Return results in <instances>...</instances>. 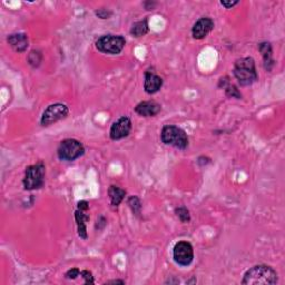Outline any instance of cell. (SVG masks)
Masks as SVG:
<instances>
[{
  "mask_svg": "<svg viewBox=\"0 0 285 285\" xmlns=\"http://www.w3.org/2000/svg\"><path fill=\"white\" fill-rule=\"evenodd\" d=\"M163 86V79L154 69H147L145 72V83H144V88L147 94L153 95L161 90Z\"/></svg>",
  "mask_w": 285,
  "mask_h": 285,
  "instance_id": "11",
  "label": "cell"
},
{
  "mask_svg": "<svg viewBox=\"0 0 285 285\" xmlns=\"http://www.w3.org/2000/svg\"><path fill=\"white\" fill-rule=\"evenodd\" d=\"M132 129V121L127 116H123L114 121L110 127L109 136L113 140H120L127 137Z\"/></svg>",
  "mask_w": 285,
  "mask_h": 285,
  "instance_id": "9",
  "label": "cell"
},
{
  "mask_svg": "<svg viewBox=\"0 0 285 285\" xmlns=\"http://www.w3.org/2000/svg\"><path fill=\"white\" fill-rule=\"evenodd\" d=\"M155 6H156V2H150V1L144 2V7H145L147 10H154Z\"/></svg>",
  "mask_w": 285,
  "mask_h": 285,
  "instance_id": "27",
  "label": "cell"
},
{
  "mask_svg": "<svg viewBox=\"0 0 285 285\" xmlns=\"http://www.w3.org/2000/svg\"><path fill=\"white\" fill-rule=\"evenodd\" d=\"M45 174L46 167L43 162H39L26 168L23 180L25 190L34 191L42 188L45 184Z\"/></svg>",
  "mask_w": 285,
  "mask_h": 285,
  "instance_id": "3",
  "label": "cell"
},
{
  "mask_svg": "<svg viewBox=\"0 0 285 285\" xmlns=\"http://www.w3.org/2000/svg\"><path fill=\"white\" fill-rule=\"evenodd\" d=\"M80 276L85 280V284H94V277H92V274L88 271H81Z\"/></svg>",
  "mask_w": 285,
  "mask_h": 285,
  "instance_id": "23",
  "label": "cell"
},
{
  "mask_svg": "<svg viewBox=\"0 0 285 285\" xmlns=\"http://www.w3.org/2000/svg\"><path fill=\"white\" fill-rule=\"evenodd\" d=\"M68 107L65 104L56 103L53 105L48 106L47 109L43 113L42 120H40V124L43 126H50L55 123H57L60 120H64L65 117H67L68 115Z\"/></svg>",
  "mask_w": 285,
  "mask_h": 285,
  "instance_id": "7",
  "label": "cell"
},
{
  "mask_svg": "<svg viewBox=\"0 0 285 285\" xmlns=\"http://www.w3.org/2000/svg\"><path fill=\"white\" fill-rule=\"evenodd\" d=\"M214 29V21L210 18H201L192 28V36L195 39H204Z\"/></svg>",
  "mask_w": 285,
  "mask_h": 285,
  "instance_id": "10",
  "label": "cell"
},
{
  "mask_svg": "<svg viewBox=\"0 0 285 285\" xmlns=\"http://www.w3.org/2000/svg\"><path fill=\"white\" fill-rule=\"evenodd\" d=\"M128 205L131 207L132 212L134 215L139 216L140 215V210H142V203H140L139 198L137 196H131L128 198Z\"/></svg>",
  "mask_w": 285,
  "mask_h": 285,
  "instance_id": "19",
  "label": "cell"
},
{
  "mask_svg": "<svg viewBox=\"0 0 285 285\" xmlns=\"http://www.w3.org/2000/svg\"><path fill=\"white\" fill-rule=\"evenodd\" d=\"M126 45V39L123 36L105 35L98 38L96 42V48L104 54L117 55L124 49Z\"/></svg>",
  "mask_w": 285,
  "mask_h": 285,
  "instance_id": "6",
  "label": "cell"
},
{
  "mask_svg": "<svg viewBox=\"0 0 285 285\" xmlns=\"http://www.w3.org/2000/svg\"><path fill=\"white\" fill-rule=\"evenodd\" d=\"M225 79H226V80H224V81L221 79V81H220V87H223L224 88L225 92H226V95L228 96V97L238 98V99L242 98V95H240V92L239 91L238 88H236L233 84L229 83V80H228L227 77Z\"/></svg>",
  "mask_w": 285,
  "mask_h": 285,
  "instance_id": "18",
  "label": "cell"
},
{
  "mask_svg": "<svg viewBox=\"0 0 285 285\" xmlns=\"http://www.w3.org/2000/svg\"><path fill=\"white\" fill-rule=\"evenodd\" d=\"M108 195H109L110 202H112V205L117 207L121 202L124 201V198L126 196V191L123 190V188L115 186V185H112L108 190Z\"/></svg>",
  "mask_w": 285,
  "mask_h": 285,
  "instance_id": "16",
  "label": "cell"
},
{
  "mask_svg": "<svg viewBox=\"0 0 285 285\" xmlns=\"http://www.w3.org/2000/svg\"><path fill=\"white\" fill-rule=\"evenodd\" d=\"M279 282L275 270L268 265H255L245 273L242 284L246 285H273Z\"/></svg>",
  "mask_w": 285,
  "mask_h": 285,
  "instance_id": "1",
  "label": "cell"
},
{
  "mask_svg": "<svg viewBox=\"0 0 285 285\" xmlns=\"http://www.w3.org/2000/svg\"><path fill=\"white\" fill-rule=\"evenodd\" d=\"M149 23H147L146 19H144L133 24L131 28V35L134 37H143L149 32Z\"/></svg>",
  "mask_w": 285,
  "mask_h": 285,
  "instance_id": "17",
  "label": "cell"
},
{
  "mask_svg": "<svg viewBox=\"0 0 285 285\" xmlns=\"http://www.w3.org/2000/svg\"><path fill=\"white\" fill-rule=\"evenodd\" d=\"M173 257L177 264L180 266H188L194 260V251L191 243L180 240L176 243L173 250Z\"/></svg>",
  "mask_w": 285,
  "mask_h": 285,
  "instance_id": "8",
  "label": "cell"
},
{
  "mask_svg": "<svg viewBox=\"0 0 285 285\" xmlns=\"http://www.w3.org/2000/svg\"><path fill=\"white\" fill-rule=\"evenodd\" d=\"M175 214L176 216L180 218V221L183 222V223H188V222L191 221L190 210H188L185 206L177 207V209L175 210Z\"/></svg>",
  "mask_w": 285,
  "mask_h": 285,
  "instance_id": "20",
  "label": "cell"
},
{
  "mask_svg": "<svg viewBox=\"0 0 285 285\" xmlns=\"http://www.w3.org/2000/svg\"><path fill=\"white\" fill-rule=\"evenodd\" d=\"M96 15H97L98 18H101V19H108V18L112 16V13L106 9H99L96 12Z\"/></svg>",
  "mask_w": 285,
  "mask_h": 285,
  "instance_id": "24",
  "label": "cell"
},
{
  "mask_svg": "<svg viewBox=\"0 0 285 285\" xmlns=\"http://www.w3.org/2000/svg\"><path fill=\"white\" fill-rule=\"evenodd\" d=\"M80 270L77 269V268H74V269H70L69 271L65 274L66 279H69V280H75L77 277L80 276Z\"/></svg>",
  "mask_w": 285,
  "mask_h": 285,
  "instance_id": "22",
  "label": "cell"
},
{
  "mask_svg": "<svg viewBox=\"0 0 285 285\" xmlns=\"http://www.w3.org/2000/svg\"><path fill=\"white\" fill-rule=\"evenodd\" d=\"M42 59H43V56H42V54H40V51H38V50L30 51V54H29V56H28L29 65H31L32 67H38V66L40 65V62H42Z\"/></svg>",
  "mask_w": 285,
  "mask_h": 285,
  "instance_id": "21",
  "label": "cell"
},
{
  "mask_svg": "<svg viewBox=\"0 0 285 285\" xmlns=\"http://www.w3.org/2000/svg\"><path fill=\"white\" fill-rule=\"evenodd\" d=\"M238 3H239V1H223V0L221 1V5L224 6L225 8H227V9L233 8V7L238 5Z\"/></svg>",
  "mask_w": 285,
  "mask_h": 285,
  "instance_id": "25",
  "label": "cell"
},
{
  "mask_svg": "<svg viewBox=\"0 0 285 285\" xmlns=\"http://www.w3.org/2000/svg\"><path fill=\"white\" fill-rule=\"evenodd\" d=\"M75 218L77 222V226H78V235L81 239H87V228H86V222L90 221V215L85 214V210H77L75 213Z\"/></svg>",
  "mask_w": 285,
  "mask_h": 285,
  "instance_id": "15",
  "label": "cell"
},
{
  "mask_svg": "<svg viewBox=\"0 0 285 285\" xmlns=\"http://www.w3.org/2000/svg\"><path fill=\"white\" fill-rule=\"evenodd\" d=\"M85 149L83 144L76 139H65L59 144L57 155L60 161L73 162L83 156Z\"/></svg>",
  "mask_w": 285,
  "mask_h": 285,
  "instance_id": "5",
  "label": "cell"
},
{
  "mask_svg": "<svg viewBox=\"0 0 285 285\" xmlns=\"http://www.w3.org/2000/svg\"><path fill=\"white\" fill-rule=\"evenodd\" d=\"M88 209H90V204H88V202H86V201H80L78 203V210H85V212H87Z\"/></svg>",
  "mask_w": 285,
  "mask_h": 285,
  "instance_id": "26",
  "label": "cell"
},
{
  "mask_svg": "<svg viewBox=\"0 0 285 285\" xmlns=\"http://www.w3.org/2000/svg\"><path fill=\"white\" fill-rule=\"evenodd\" d=\"M162 107L155 101H145L135 107V112L144 117H153L161 112Z\"/></svg>",
  "mask_w": 285,
  "mask_h": 285,
  "instance_id": "12",
  "label": "cell"
},
{
  "mask_svg": "<svg viewBox=\"0 0 285 285\" xmlns=\"http://www.w3.org/2000/svg\"><path fill=\"white\" fill-rule=\"evenodd\" d=\"M107 284H125V281L124 280H112V281H108Z\"/></svg>",
  "mask_w": 285,
  "mask_h": 285,
  "instance_id": "28",
  "label": "cell"
},
{
  "mask_svg": "<svg viewBox=\"0 0 285 285\" xmlns=\"http://www.w3.org/2000/svg\"><path fill=\"white\" fill-rule=\"evenodd\" d=\"M258 50L261 51L263 59H264V68L268 72H272V69L275 65V61L273 59V49L272 45L268 42L258 44Z\"/></svg>",
  "mask_w": 285,
  "mask_h": 285,
  "instance_id": "13",
  "label": "cell"
},
{
  "mask_svg": "<svg viewBox=\"0 0 285 285\" xmlns=\"http://www.w3.org/2000/svg\"><path fill=\"white\" fill-rule=\"evenodd\" d=\"M234 76L240 86H249L257 80L258 75L255 61L252 57H244L236 60L234 65Z\"/></svg>",
  "mask_w": 285,
  "mask_h": 285,
  "instance_id": "2",
  "label": "cell"
},
{
  "mask_svg": "<svg viewBox=\"0 0 285 285\" xmlns=\"http://www.w3.org/2000/svg\"><path fill=\"white\" fill-rule=\"evenodd\" d=\"M9 45L14 48L15 51L17 53H24L28 47V37L25 34H15L10 35L8 38Z\"/></svg>",
  "mask_w": 285,
  "mask_h": 285,
  "instance_id": "14",
  "label": "cell"
},
{
  "mask_svg": "<svg viewBox=\"0 0 285 285\" xmlns=\"http://www.w3.org/2000/svg\"><path fill=\"white\" fill-rule=\"evenodd\" d=\"M161 139L165 145H171L179 150H185L188 146V137L184 129L177 126H164L161 133Z\"/></svg>",
  "mask_w": 285,
  "mask_h": 285,
  "instance_id": "4",
  "label": "cell"
}]
</instances>
